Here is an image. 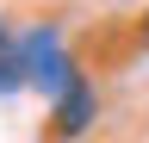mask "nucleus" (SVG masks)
Masks as SVG:
<instances>
[{"label": "nucleus", "instance_id": "nucleus-1", "mask_svg": "<svg viewBox=\"0 0 149 143\" xmlns=\"http://www.w3.org/2000/svg\"><path fill=\"white\" fill-rule=\"evenodd\" d=\"M19 56H25V87H44L50 100L62 93L74 75H81V68L68 62V50H62V31H56V25L19 31Z\"/></svg>", "mask_w": 149, "mask_h": 143}, {"label": "nucleus", "instance_id": "nucleus-2", "mask_svg": "<svg viewBox=\"0 0 149 143\" xmlns=\"http://www.w3.org/2000/svg\"><path fill=\"white\" fill-rule=\"evenodd\" d=\"M93 106H100V100H93V81L74 75L62 93H56V131H62V137H81L87 124H93Z\"/></svg>", "mask_w": 149, "mask_h": 143}, {"label": "nucleus", "instance_id": "nucleus-3", "mask_svg": "<svg viewBox=\"0 0 149 143\" xmlns=\"http://www.w3.org/2000/svg\"><path fill=\"white\" fill-rule=\"evenodd\" d=\"M25 87V56H19V31L0 25V93H19Z\"/></svg>", "mask_w": 149, "mask_h": 143}, {"label": "nucleus", "instance_id": "nucleus-4", "mask_svg": "<svg viewBox=\"0 0 149 143\" xmlns=\"http://www.w3.org/2000/svg\"><path fill=\"white\" fill-rule=\"evenodd\" d=\"M143 31H149V19H143Z\"/></svg>", "mask_w": 149, "mask_h": 143}]
</instances>
